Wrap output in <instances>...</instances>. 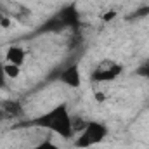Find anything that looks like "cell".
I'll list each match as a JSON object with an SVG mask.
<instances>
[{"label": "cell", "instance_id": "obj_3", "mask_svg": "<svg viewBox=\"0 0 149 149\" xmlns=\"http://www.w3.org/2000/svg\"><path fill=\"white\" fill-rule=\"evenodd\" d=\"M123 71V66L116 61L111 59H104L102 63L97 64V68L92 71L90 80L95 83H108V81H114Z\"/></svg>", "mask_w": 149, "mask_h": 149}, {"label": "cell", "instance_id": "obj_15", "mask_svg": "<svg viewBox=\"0 0 149 149\" xmlns=\"http://www.w3.org/2000/svg\"><path fill=\"white\" fill-rule=\"evenodd\" d=\"M113 17H116V12L114 10H109V12H106V14H102V21H111Z\"/></svg>", "mask_w": 149, "mask_h": 149}, {"label": "cell", "instance_id": "obj_11", "mask_svg": "<svg viewBox=\"0 0 149 149\" xmlns=\"http://www.w3.org/2000/svg\"><path fill=\"white\" fill-rule=\"evenodd\" d=\"M135 74H137V76H141V78H148V80H149V57L146 59V61H142V63L137 66Z\"/></svg>", "mask_w": 149, "mask_h": 149}, {"label": "cell", "instance_id": "obj_6", "mask_svg": "<svg viewBox=\"0 0 149 149\" xmlns=\"http://www.w3.org/2000/svg\"><path fill=\"white\" fill-rule=\"evenodd\" d=\"M24 59H26V52L21 45H10L5 52V63H9V64L23 66Z\"/></svg>", "mask_w": 149, "mask_h": 149}, {"label": "cell", "instance_id": "obj_1", "mask_svg": "<svg viewBox=\"0 0 149 149\" xmlns=\"http://www.w3.org/2000/svg\"><path fill=\"white\" fill-rule=\"evenodd\" d=\"M30 125L43 128V130H50V132L61 135L63 139H71L74 134L73 118L68 111L66 104H57L50 111L43 113V114L37 116L35 120H31Z\"/></svg>", "mask_w": 149, "mask_h": 149}, {"label": "cell", "instance_id": "obj_4", "mask_svg": "<svg viewBox=\"0 0 149 149\" xmlns=\"http://www.w3.org/2000/svg\"><path fill=\"white\" fill-rule=\"evenodd\" d=\"M59 81L70 88H78L81 85V73H80L78 64H71V66L64 68L59 74Z\"/></svg>", "mask_w": 149, "mask_h": 149}, {"label": "cell", "instance_id": "obj_5", "mask_svg": "<svg viewBox=\"0 0 149 149\" xmlns=\"http://www.w3.org/2000/svg\"><path fill=\"white\" fill-rule=\"evenodd\" d=\"M56 14L61 19V23L64 24V28H74V26L80 24V12L74 5H66Z\"/></svg>", "mask_w": 149, "mask_h": 149}, {"label": "cell", "instance_id": "obj_8", "mask_svg": "<svg viewBox=\"0 0 149 149\" xmlns=\"http://www.w3.org/2000/svg\"><path fill=\"white\" fill-rule=\"evenodd\" d=\"M61 30H66V28H64V24L61 23V19L57 17V14H54L52 17H49V19L42 24V28H40V31H47V33H57V31H61Z\"/></svg>", "mask_w": 149, "mask_h": 149}, {"label": "cell", "instance_id": "obj_7", "mask_svg": "<svg viewBox=\"0 0 149 149\" xmlns=\"http://www.w3.org/2000/svg\"><path fill=\"white\" fill-rule=\"evenodd\" d=\"M0 108L5 113L7 118H17V116L23 114V106H21L19 101H10V99L3 101V102H0Z\"/></svg>", "mask_w": 149, "mask_h": 149}, {"label": "cell", "instance_id": "obj_16", "mask_svg": "<svg viewBox=\"0 0 149 149\" xmlns=\"http://www.w3.org/2000/svg\"><path fill=\"white\" fill-rule=\"evenodd\" d=\"M5 118H7V116H5V113L2 111V108H0V121H2V120H5Z\"/></svg>", "mask_w": 149, "mask_h": 149}, {"label": "cell", "instance_id": "obj_2", "mask_svg": "<svg viewBox=\"0 0 149 149\" xmlns=\"http://www.w3.org/2000/svg\"><path fill=\"white\" fill-rule=\"evenodd\" d=\"M109 130L104 123L101 121H88L83 130L80 132V135L76 137L74 141V146L78 149H87V148H92L99 142H102L106 137H108Z\"/></svg>", "mask_w": 149, "mask_h": 149}, {"label": "cell", "instance_id": "obj_14", "mask_svg": "<svg viewBox=\"0 0 149 149\" xmlns=\"http://www.w3.org/2000/svg\"><path fill=\"white\" fill-rule=\"evenodd\" d=\"M7 85V76L3 73V63H0V88H3Z\"/></svg>", "mask_w": 149, "mask_h": 149}, {"label": "cell", "instance_id": "obj_13", "mask_svg": "<svg viewBox=\"0 0 149 149\" xmlns=\"http://www.w3.org/2000/svg\"><path fill=\"white\" fill-rule=\"evenodd\" d=\"M10 23H12V21H10V17H9L7 14L0 12V26H2V28H9V26H10Z\"/></svg>", "mask_w": 149, "mask_h": 149}, {"label": "cell", "instance_id": "obj_12", "mask_svg": "<svg viewBox=\"0 0 149 149\" xmlns=\"http://www.w3.org/2000/svg\"><path fill=\"white\" fill-rule=\"evenodd\" d=\"M28 149H61L57 148L54 142H49V141H43V142H40L38 146H33V148H28Z\"/></svg>", "mask_w": 149, "mask_h": 149}, {"label": "cell", "instance_id": "obj_10", "mask_svg": "<svg viewBox=\"0 0 149 149\" xmlns=\"http://www.w3.org/2000/svg\"><path fill=\"white\" fill-rule=\"evenodd\" d=\"M3 73H5V76H7L9 80H16V78L21 74V66L5 63V64H3Z\"/></svg>", "mask_w": 149, "mask_h": 149}, {"label": "cell", "instance_id": "obj_9", "mask_svg": "<svg viewBox=\"0 0 149 149\" xmlns=\"http://www.w3.org/2000/svg\"><path fill=\"white\" fill-rule=\"evenodd\" d=\"M148 16H149V5H141L127 16V21H137V19H144Z\"/></svg>", "mask_w": 149, "mask_h": 149}]
</instances>
